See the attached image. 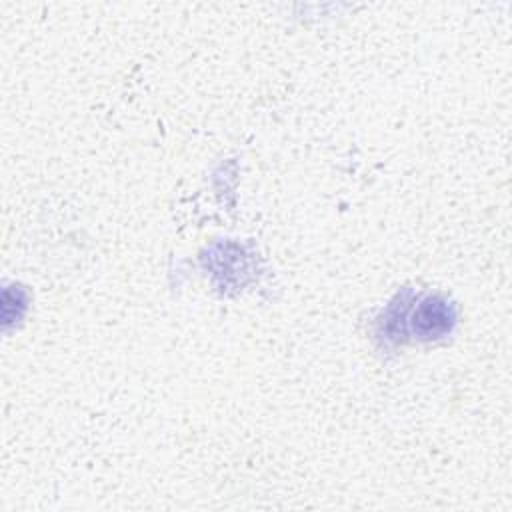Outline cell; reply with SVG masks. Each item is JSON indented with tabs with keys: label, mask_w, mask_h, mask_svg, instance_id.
<instances>
[{
	"label": "cell",
	"mask_w": 512,
	"mask_h": 512,
	"mask_svg": "<svg viewBox=\"0 0 512 512\" xmlns=\"http://www.w3.org/2000/svg\"><path fill=\"white\" fill-rule=\"evenodd\" d=\"M454 320H456L454 308L446 300L438 296H428L414 310L410 324L416 338L434 340L448 334L454 326Z\"/></svg>",
	"instance_id": "obj_1"
}]
</instances>
